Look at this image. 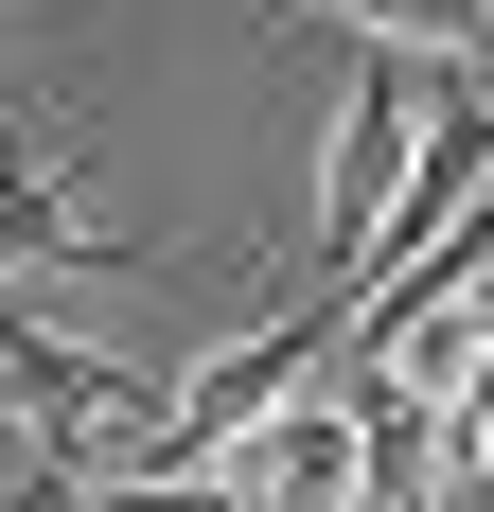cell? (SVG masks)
I'll use <instances>...</instances> for the list:
<instances>
[{
  "instance_id": "cell-5",
  "label": "cell",
  "mask_w": 494,
  "mask_h": 512,
  "mask_svg": "<svg viewBox=\"0 0 494 512\" xmlns=\"http://www.w3.org/2000/svg\"><path fill=\"white\" fill-rule=\"evenodd\" d=\"M336 389H353V460H371V512H424V495H442V460H459V442H442V407H424L389 354H353Z\"/></svg>"
},
{
  "instance_id": "cell-1",
  "label": "cell",
  "mask_w": 494,
  "mask_h": 512,
  "mask_svg": "<svg viewBox=\"0 0 494 512\" xmlns=\"http://www.w3.org/2000/svg\"><path fill=\"white\" fill-rule=\"evenodd\" d=\"M0 407L36 424V477H177V389L53 318H0Z\"/></svg>"
},
{
  "instance_id": "cell-7",
  "label": "cell",
  "mask_w": 494,
  "mask_h": 512,
  "mask_svg": "<svg viewBox=\"0 0 494 512\" xmlns=\"http://www.w3.org/2000/svg\"><path fill=\"white\" fill-rule=\"evenodd\" d=\"M300 18H353L389 53H442V71H494V0H300Z\"/></svg>"
},
{
  "instance_id": "cell-4",
  "label": "cell",
  "mask_w": 494,
  "mask_h": 512,
  "mask_svg": "<svg viewBox=\"0 0 494 512\" xmlns=\"http://www.w3.org/2000/svg\"><path fill=\"white\" fill-rule=\"evenodd\" d=\"M300 389H318V318H300V336H230V354H195V371H177V477H212L247 424L300 407Z\"/></svg>"
},
{
  "instance_id": "cell-3",
  "label": "cell",
  "mask_w": 494,
  "mask_h": 512,
  "mask_svg": "<svg viewBox=\"0 0 494 512\" xmlns=\"http://www.w3.org/2000/svg\"><path fill=\"white\" fill-rule=\"evenodd\" d=\"M212 477H230L247 512H353V495H371V460H353V389H300V407H265Z\"/></svg>"
},
{
  "instance_id": "cell-6",
  "label": "cell",
  "mask_w": 494,
  "mask_h": 512,
  "mask_svg": "<svg viewBox=\"0 0 494 512\" xmlns=\"http://www.w3.org/2000/svg\"><path fill=\"white\" fill-rule=\"evenodd\" d=\"M0 265H89V159L71 142L36 177H0Z\"/></svg>"
},
{
  "instance_id": "cell-2",
  "label": "cell",
  "mask_w": 494,
  "mask_h": 512,
  "mask_svg": "<svg viewBox=\"0 0 494 512\" xmlns=\"http://www.w3.org/2000/svg\"><path fill=\"white\" fill-rule=\"evenodd\" d=\"M424 89H442V53H353L336 71V142H318V283L353 301V265H371V230H389L406 159H424Z\"/></svg>"
}]
</instances>
